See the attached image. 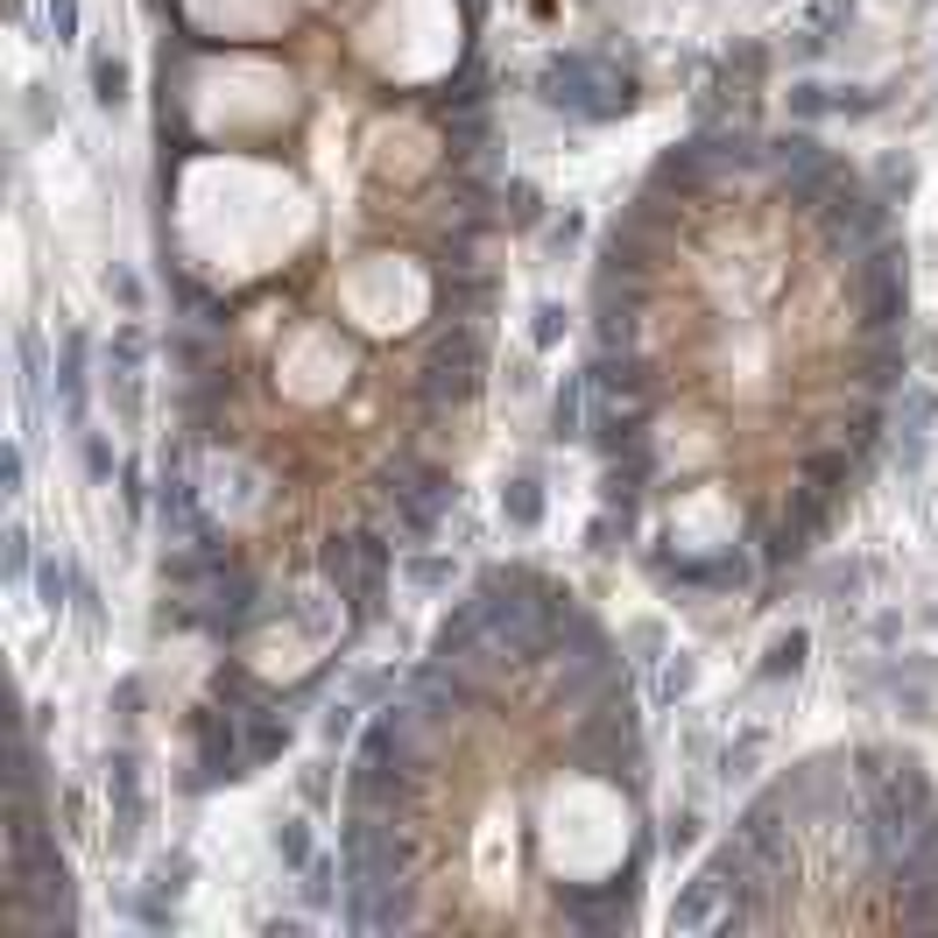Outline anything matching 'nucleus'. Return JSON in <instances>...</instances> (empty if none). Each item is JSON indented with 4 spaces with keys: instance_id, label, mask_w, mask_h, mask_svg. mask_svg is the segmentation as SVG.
Segmentation results:
<instances>
[{
    "instance_id": "obj_1",
    "label": "nucleus",
    "mask_w": 938,
    "mask_h": 938,
    "mask_svg": "<svg viewBox=\"0 0 938 938\" xmlns=\"http://www.w3.org/2000/svg\"><path fill=\"white\" fill-rule=\"evenodd\" d=\"M536 99L558 113H572V121H614V113L635 107V85L614 78V71L600 64V57H550L544 78H536Z\"/></svg>"
},
{
    "instance_id": "obj_2",
    "label": "nucleus",
    "mask_w": 938,
    "mask_h": 938,
    "mask_svg": "<svg viewBox=\"0 0 938 938\" xmlns=\"http://www.w3.org/2000/svg\"><path fill=\"white\" fill-rule=\"evenodd\" d=\"M480 375H487V346H480V332H473V318H452L438 339H430L424 375H416V395H424L430 410H459V402H473Z\"/></svg>"
},
{
    "instance_id": "obj_3",
    "label": "nucleus",
    "mask_w": 938,
    "mask_h": 938,
    "mask_svg": "<svg viewBox=\"0 0 938 938\" xmlns=\"http://www.w3.org/2000/svg\"><path fill=\"white\" fill-rule=\"evenodd\" d=\"M741 875H748V846H741V840H727L720 854H712L706 868H698L692 882L678 889V903H670V938H698V931L727 925V903H734Z\"/></svg>"
},
{
    "instance_id": "obj_4",
    "label": "nucleus",
    "mask_w": 938,
    "mask_h": 938,
    "mask_svg": "<svg viewBox=\"0 0 938 938\" xmlns=\"http://www.w3.org/2000/svg\"><path fill=\"white\" fill-rule=\"evenodd\" d=\"M325 578L353 607V621H375L381 593H389V544L381 536H339V544H325Z\"/></svg>"
},
{
    "instance_id": "obj_5",
    "label": "nucleus",
    "mask_w": 938,
    "mask_h": 938,
    "mask_svg": "<svg viewBox=\"0 0 938 938\" xmlns=\"http://www.w3.org/2000/svg\"><path fill=\"white\" fill-rule=\"evenodd\" d=\"M635 889H643V868H621L607 889H564L558 911L572 917L578 931H621L635 917Z\"/></svg>"
},
{
    "instance_id": "obj_6",
    "label": "nucleus",
    "mask_w": 938,
    "mask_h": 938,
    "mask_svg": "<svg viewBox=\"0 0 938 938\" xmlns=\"http://www.w3.org/2000/svg\"><path fill=\"white\" fill-rule=\"evenodd\" d=\"M818 219H826V241L832 247H882V198H868V191L854 184H832V198L818 205Z\"/></svg>"
},
{
    "instance_id": "obj_7",
    "label": "nucleus",
    "mask_w": 938,
    "mask_h": 938,
    "mask_svg": "<svg viewBox=\"0 0 938 938\" xmlns=\"http://www.w3.org/2000/svg\"><path fill=\"white\" fill-rule=\"evenodd\" d=\"M395 509H402V529L410 536H430L438 529V515L452 509V480L444 473H430V466H395Z\"/></svg>"
},
{
    "instance_id": "obj_8",
    "label": "nucleus",
    "mask_w": 938,
    "mask_h": 938,
    "mask_svg": "<svg viewBox=\"0 0 938 938\" xmlns=\"http://www.w3.org/2000/svg\"><path fill=\"white\" fill-rule=\"evenodd\" d=\"M586 381H593L600 395H614V402H643V389H649V381H643V367H635V361H614V353H607V361L593 367Z\"/></svg>"
},
{
    "instance_id": "obj_9",
    "label": "nucleus",
    "mask_w": 938,
    "mask_h": 938,
    "mask_svg": "<svg viewBox=\"0 0 938 938\" xmlns=\"http://www.w3.org/2000/svg\"><path fill=\"white\" fill-rule=\"evenodd\" d=\"M586 389H593V381L586 375H572V381H564V395H558V410H550V438H586Z\"/></svg>"
},
{
    "instance_id": "obj_10",
    "label": "nucleus",
    "mask_w": 938,
    "mask_h": 938,
    "mask_svg": "<svg viewBox=\"0 0 938 938\" xmlns=\"http://www.w3.org/2000/svg\"><path fill=\"white\" fill-rule=\"evenodd\" d=\"M931 424H938V395H931V389H903V402H897V430H903V444H925V438H931Z\"/></svg>"
},
{
    "instance_id": "obj_11",
    "label": "nucleus",
    "mask_w": 938,
    "mask_h": 938,
    "mask_svg": "<svg viewBox=\"0 0 938 938\" xmlns=\"http://www.w3.org/2000/svg\"><path fill=\"white\" fill-rule=\"evenodd\" d=\"M501 515H509L515 529H536V523H544V487H536V480H509V487H501Z\"/></svg>"
},
{
    "instance_id": "obj_12",
    "label": "nucleus",
    "mask_w": 938,
    "mask_h": 938,
    "mask_svg": "<svg viewBox=\"0 0 938 938\" xmlns=\"http://www.w3.org/2000/svg\"><path fill=\"white\" fill-rule=\"evenodd\" d=\"M763 156H769V170L791 176V170H804V162H818L826 148H818L812 134H777V142H763Z\"/></svg>"
},
{
    "instance_id": "obj_13",
    "label": "nucleus",
    "mask_w": 938,
    "mask_h": 938,
    "mask_svg": "<svg viewBox=\"0 0 938 938\" xmlns=\"http://www.w3.org/2000/svg\"><path fill=\"white\" fill-rule=\"evenodd\" d=\"M804 649H812V635H804V629H791V635H777V643H769V657H763V678H769V684H777V678H797Z\"/></svg>"
},
{
    "instance_id": "obj_14",
    "label": "nucleus",
    "mask_w": 938,
    "mask_h": 938,
    "mask_svg": "<svg viewBox=\"0 0 938 938\" xmlns=\"http://www.w3.org/2000/svg\"><path fill=\"white\" fill-rule=\"evenodd\" d=\"M438 304L452 310V318H473V310L487 304V282L473 276V282H452V276H438Z\"/></svg>"
},
{
    "instance_id": "obj_15",
    "label": "nucleus",
    "mask_w": 938,
    "mask_h": 938,
    "mask_svg": "<svg viewBox=\"0 0 938 938\" xmlns=\"http://www.w3.org/2000/svg\"><path fill=\"white\" fill-rule=\"evenodd\" d=\"M564 325H572V318H564V304H536V310H529V346H536V353L564 346Z\"/></svg>"
},
{
    "instance_id": "obj_16",
    "label": "nucleus",
    "mask_w": 938,
    "mask_h": 938,
    "mask_svg": "<svg viewBox=\"0 0 938 938\" xmlns=\"http://www.w3.org/2000/svg\"><path fill=\"white\" fill-rule=\"evenodd\" d=\"M276 854H282V868H310V826L304 818H282L276 826Z\"/></svg>"
},
{
    "instance_id": "obj_17",
    "label": "nucleus",
    "mask_w": 938,
    "mask_h": 938,
    "mask_svg": "<svg viewBox=\"0 0 938 938\" xmlns=\"http://www.w3.org/2000/svg\"><path fill=\"white\" fill-rule=\"evenodd\" d=\"M93 99H99V107H121V99H127V64L99 57V64H93Z\"/></svg>"
},
{
    "instance_id": "obj_18",
    "label": "nucleus",
    "mask_w": 938,
    "mask_h": 938,
    "mask_svg": "<svg viewBox=\"0 0 938 938\" xmlns=\"http://www.w3.org/2000/svg\"><path fill=\"white\" fill-rule=\"evenodd\" d=\"M791 113H797V121H826V113H832V85H818V78L791 85Z\"/></svg>"
},
{
    "instance_id": "obj_19",
    "label": "nucleus",
    "mask_w": 938,
    "mask_h": 938,
    "mask_svg": "<svg viewBox=\"0 0 938 938\" xmlns=\"http://www.w3.org/2000/svg\"><path fill=\"white\" fill-rule=\"evenodd\" d=\"M78 367H85V339H71V346H64V375H57V381H64V410L71 416L85 410V375H78Z\"/></svg>"
},
{
    "instance_id": "obj_20",
    "label": "nucleus",
    "mask_w": 938,
    "mask_h": 938,
    "mask_svg": "<svg viewBox=\"0 0 938 938\" xmlns=\"http://www.w3.org/2000/svg\"><path fill=\"white\" fill-rule=\"evenodd\" d=\"M832 113H846V121L882 113V93H868V85H832Z\"/></svg>"
},
{
    "instance_id": "obj_21",
    "label": "nucleus",
    "mask_w": 938,
    "mask_h": 938,
    "mask_svg": "<svg viewBox=\"0 0 938 938\" xmlns=\"http://www.w3.org/2000/svg\"><path fill=\"white\" fill-rule=\"evenodd\" d=\"M332 861H310V868H304V903H310V911H325V903H332Z\"/></svg>"
},
{
    "instance_id": "obj_22",
    "label": "nucleus",
    "mask_w": 938,
    "mask_h": 938,
    "mask_svg": "<svg viewBox=\"0 0 938 938\" xmlns=\"http://www.w3.org/2000/svg\"><path fill=\"white\" fill-rule=\"evenodd\" d=\"M113 361H121V375H142V361H148V339L134 332V325H121V339H113Z\"/></svg>"
},
{
    "instance_id": "obj_23",
    "label": "nucleus",
    "mask_w": 938,
    "mask_h": 938,
    "mask_svg": "<svg viewBox=\"0 0 938 938\" xmlns=\"http://www.w3.org/2000/svg\"><path fill=\"white\" fill-rule=\"evenodd\" d=\"M663 846H670V854L698 846V812H678V818H670V826H663Z\"/></svg>"
},
{
    "instance_id": "obj_24",
    "label": "nucleus",
    "mask_w": 938,
    "mask_h": 938,
    "mask_svg": "<svg viewBox=\"0 0 938 938\" xmlns=\"http://www.w3.org/2000/svg\"><path fill=\"white\" fill-rule=\"evenodd\" d=\"M28 572H36V558H28V529L14 523L8 529V578H28Z\"/></svg>"
},
{
    "instance_id": "obj_25",
    "label": "nucleus",
    "mask_w": 938,
    "mask_h": 938,
    "mask_svg": "<svg viewBox=\"0 0 938 938\" xmlns=\"http://www.w3.org/2000/svg\"><path fill=\"white\" fill-rule=\"evenodd\" d=\"M840 22H854V0H812V28H818V36L840 28Z\"/></svg>"
},
{
    "instance_id": "obj_26",
    "label": "nucleus",
    "mask_w": 938,
    "mask_h": 938,
    "mask_svg": "<svg viewBox=\"0 0 938 938\" xmlns=\"http://www.w3.org/2000/svg\"><path fill=\"white\" fill-rule=\"evenodd\" d=\"M911 184H917V170H911L903 156H889V162H882V191H889V198H911Z\"/></svg>"
},
{
    "instance_id": "obj_27",
    "label": "nucleus",
    "mask_w": 938,
    "mask_h": 938,
    "mask_svg": "<svg viewBox=\"0 0 938 938\" xmlns=\"http://www.w3.org/2000/svg\"><path fill=\"white\" fill-rule=\"evenodd\" d=\"M36 586H42V607L57 614V607H64V593H71V578L57 572V564H36Z\"/></svg>"
},
{
    "instance_id": "obj_28",
    "label": "nucleus",
    "mask_w": 938,
    "mask_h": 938,
    "mask_svg": "<svg viewBox=\"0 0 938 938\" xmlns=\"http://www.w3.org/2000/svg\"><path fill=\"white\" fill-rule=\"evenodd\" d=\"M353 727H361V706H325V741H332V748L353 734Z\"/></svg>"
},
{
    "instance_id": "obj_29",
    "label": "nucleus",
    "mask_w": 938,
    "mask_h": 938,
    "mask_svg": "<svg viewBox=\"0 0 938 938\" xmlns=\"http://www.w3.org/2000/svg\"><path fill=\"white\" fill-rule=\"evenodd\" d=\"M50 28L57 42H78V0H50Z\"/></svg>"
},
{
    "instance_id": "obj_30",
    "label": "nucleus",
    "mask_w": 938,
    "mask_h": 938,
    "mask_svg": "<svg viewBox=\"0 0 938 938\" xmlns=\"http://www.w3.org/2000/svg\"><path fill=\"white\" fill-rule=\"evenodd\" d=\"M501 198H509V219H515V227H529V219H536V191H529V184H509Z\"/></svg>"
},
{
    "instance_id": "obj_31",
    "label": "nucleus",
    "mask_w": 938,
    "mask_h": 938,
    "mask_svg": "<svg viewBox=\"0 0 938 938\" xmlns=\"http://www.w3.org/2000/svg\"><path fill=\"white\" fill-rule=\"evenodd\" d=\"M107 296H121V310H142V282H134L127 268H113V276H107Z\"/></svg>"
},
{
    "instance_id": "obj_32",
    "label": "nucleus",
    "mask_w": 938,
    "mask_h": 938,
    "mask_svg": "<svg viewBox=\"0 0 938 938\" xmlns=\"http://www.w3.org/2000/svg\"><path fill=\"white\" fill-rule=\"evenodd\" d=\"M755 748H763V741H755V734H748V741H741V748H727V763H720V777H727V783H734V777H748V763H755Z\"/></svg>"
},
{
    "instance_id": "obj_33",
    "label": "nucleus",
    "mask_w": 938,
    "mask_h": 938,
    "mask_svg": "<svg viewBox=\"0 0 938 938\" xmlns=\"http://www.w3.org/2000/svg\"><path fill=\"white\" fill-rule=\"evenodd\" d=\"M410 578H416V586H444V578H452V564H444V558H416Z\"/></svg>"
},
{
    "instance_id": "obj_34",
    "label": "nucleus",
    "mask_w": 938,
    "mask_h": 938,
    "mask_svg": "<svg viewBox=\"0 0 938 938\" xmlns=\"http://www.w3.org/2000/svg\"><path fill=\"white\" fill-rule=\"evenodd\" d=\"M0 487H8V495H22V452H14V444H8V459H0Z\"/></svg>"
},
{
    "instance_id": "obj_35",
    "label": "nucleus",
    "mask_w": 938,
    "mask_h": 938,
    "mask_svg": "<svg viewBox=\"0 0 938 938\" xmlns=\"http://www.w3.org/2000/svg\"><path fill=\"white\" fill-rule=\"evenodd\" d=\"M85 466H93V473H99V480H107V473H113V452H107V444H99V438H93V444H85Z\"/></svg>"
}]
</instances>
